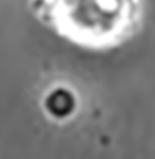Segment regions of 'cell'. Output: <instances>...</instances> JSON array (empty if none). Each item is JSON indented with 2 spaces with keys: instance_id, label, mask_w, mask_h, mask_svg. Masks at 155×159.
<instances>
[{
  "instance_id": "obj_1",
  "label": "cell",
  "mask_w": 155,
  "mask_h": 159,
  "mask_svg": "<svg viewBox=\"0 0 155 159\" xmlns=\"http://www.w3.org/2000/svg\"><path fill=\"white\" fill-rule=\"evenodd\" d=\"M70 32L91 46L120 43L134 34L141 20L140 0H63Z\"/></svg>"
}]
</instances>
